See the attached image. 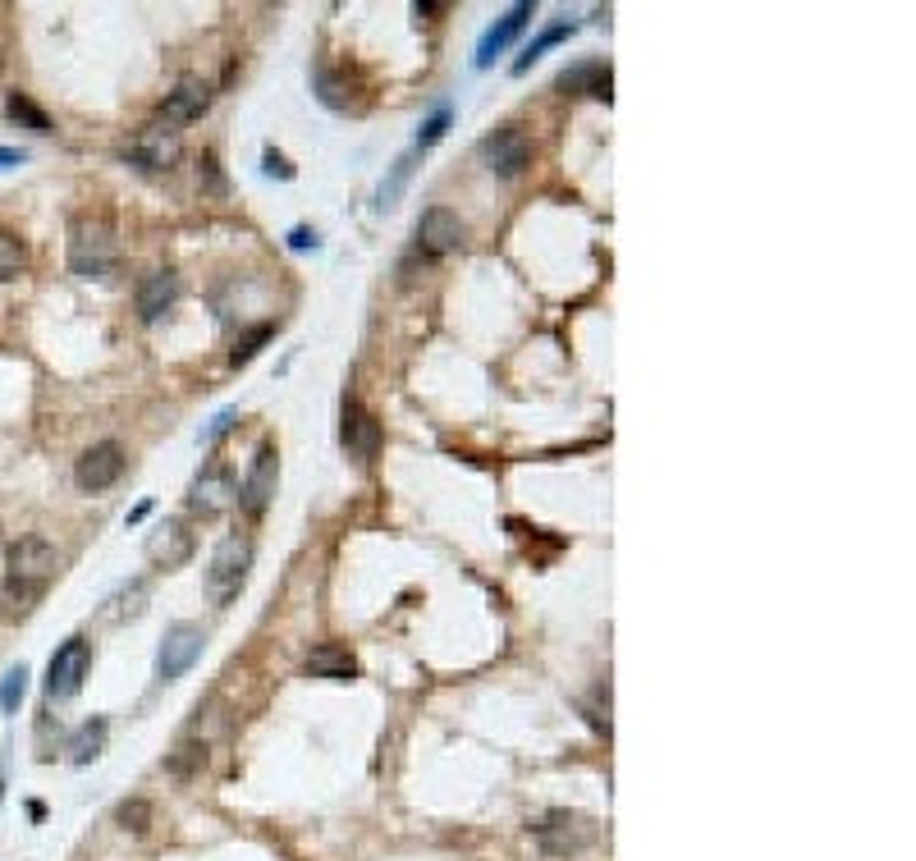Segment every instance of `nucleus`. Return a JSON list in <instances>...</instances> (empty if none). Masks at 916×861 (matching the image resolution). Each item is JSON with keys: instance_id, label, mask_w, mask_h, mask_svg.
<instances>
[{"instance_id": "9d476101", "label": "nucleus", "mask_w": 916, "mask_h": 861, "mask_svg": "<svg viewBox=\"0 0 916 861\" xmlns=\"http://www.w3.org/2000/svg\"><path fill=\"white\" fill-rule=\"evenodd\" d=\"M235 500H239V485H235V477H229L220 463L202 468L193 477V485H188V513H198V518H216Z\"/></svg>"}, {"instance_id": "72a5a7b5", "label": "nucleus", "mask_w": 916, "mask_h": 861, "mask_svg": "<svg viewBox=\"0 0 916 861\" xmlns=\"http://www.w3.org/2000/svg\"><path fill=\"white\" fill-rule=\"evenodd\" d=\"M289 243H293V248H308V243H317V234H308V230H293V234H289Z\"/></svg>"}, {"instance_id": "2eb2a0df", "label": "nucleus", "mask_w": 916, "mask_h": 861, "mask_svg": "<svg viewBox=\"0 0 916 861\" xmlns=\"http://www.w3.org/2000/svg\"><path fill=\"white\" fill-rule=\"evenodd\" d=\"M531 19H537V6H531V0H518V6L500 19V23H495L486 37H481V47H477V69H486V64H495V56H500V51H509L514 47V37L531 23Z\"/></svg>"}, {"instance_id": "b1692460", "label": "nucleus", "mask_w": 916, "mask_h": 861, "mask_svg": "<svg viewBox=\"0 0 916 861\" xmlns=\"http://www.w3.org/2000/svg\"><path fill=\"white\" fill-rule=\"evenodd\" d=\"M349 92H354V83L344 79V73H335V69H321V73H317V97H321L330 110H349V106H354Z\"/></svg>"}, {"instance_id": "bb28decb", "label": "nucleus", "mask_w": 916, "mask_h": 861, "mask_svg": "<svg viewBox=\"0 0 916 861\" xmlns=\"http://www.w3.org/2000/svg\"><path fill=\"white\" fill-rule=\"evenodd\" d=\"M23 692H28V669L14 664V669L6 673V679H0V710H6V715H19Z\"/></svg>"}, {"instance_id": "6e6552de", "label": "nucleus", "mask_w": 916, "mask_h": 861, "mask_svg": "<svg viewBox=\"0 0 916 861\" xmlns=\"http://www.w3.org/2000/svg\"><path fill=\"white\" fill-rule=\"evenodd\" d=\"M125 449L114 444V440H101V444H92V449H83L79 454V463H73V481H79V491H110L114 481L125 477Z\"/></svg>"}, {"instance_id": "dca6fc26", "label": "nucleus", "mask_w": 916, "mask_h": 861, "mask_svg": "<svg viewBox=\"0 0 916 861\" xmlns=\"http://www.w3.org/2000/svg\"><path fill=\"white\" fill-rule=\"evenodd\" d=\"M147 554H151V564H161V569L183 564V559L193 554V532H188V522H183V518H166L161 528L151 532Z\"/></svg>"}, {"instance_id": "473e14b6", "label": "nucleus", "mask_w": 916, "mask_h": 861, "mask_svg": "<svg viewBox=\"0 0 916 861\" xmlns=\"http://www.w3.org/2000/svg\"><path fill=\"white\" fill-rule=\"evenodd\" d=\"M23 166V152H14V147H0V170H14Z\"/></svg>"}, {"instance_id": "0eeeda50", "label": "nucleus", "mask_w": 916, "mask_h": 861, "mask_svg": "<svg viewBox=\"0 0 916 861\" xmlns=\"http://www.w3.org/2000/svg\"><path fill=\"white\" fill-rule=\"evenodd\" d=\"M88 669H92V642L88 638H69L56 655H51V669H47V697L64 701L83 688L88 679Z\"/></svg>"}, {"instance_id": "5701e85b", "label": "nucleus", "mask_w": 916, "mask_h": 861, "mask_svg": "<svg viewBox=\"0 0 916 861\" xmlns=\"http://www.w3.org/2000/svg\"><path fill=\"white\" fill-rule=\"evenodd\" d=\"M101 747H106V720H88L79 733H73L69 752H73V761H79V765H88V761L101 757Z\"/></svg>"}, {"instance_id": "20e7f679", "label": "nucleus", "mask_w": 916, "mask_h": 861, "mask_svg": "<svg viewBox=\"0 0 916 861\" xmlns=\"http://www.w3.org/2000/svg\"><path fill=\"white\" fill-rule=\"evenodd\" d=\"M179 152H183L179 129L166 124V120H151V124H142V129L129 138L125 161L138 166V170H147V174H161V170H170V166L179 161Z\"/></svg>"}, {"instance_id": "c85d7f7f", "label": "nucleus", "mask_w": 916, "mask_h": 861, "mask_svg": "<svg viewBox=\"0 0 916 861\" xmlns=\"http://www.w3.org/2000/svg\"><path fill=\"white\" fill-rule=\"evenodd\" d=\"M449 120H454V110H449V106H440V110H436V116H431V120L422 124V133H417V147H422V152H427V147H436V142L445 138Z\"/></svg>"}, {"instance_id": "393cba45", "label": "nucleus", "mask_w": 916, "mask_h": 861, "mask_svg": "<svg viewBox=\"0 0 916 861\" xmlns=\"http://www.w3.org/2000/svg\"><path fill=\"white\" fill-rule=\"evenodd\" d=\"M6 110H10V120L28 124L32 133H51V120H47V110H42V106H37L32 97H23V92H10Z\"/></svg>"}, {"instance_id": "f03ea898", "label": "nucleus", "mask_w": 916, "mask_h": 861, "mask_svg": "<svg viewBox=\"0 0 916 861\" xmlns=\"http://www.w3.org/2000/svg\"><path fill=\"white\" fill-rule=\"evenodd\" d=\"M6 569H10V578H6V595L19 605V610H28L37 595H42L47 587H51V578L60 573V550L51 545V541H42V537H23V541H14L10 545V554H6Z\"/></svg>"}, {"instance_id": "f257e3e1", "label": "nucleus", "mask_w": 916, "mask_h": 861, "mask_svg": "<svg viewBox=\"0 0 916 861\" xmlns=\"http://www.w3.org/2000/svg\"><path fill=\"white\" fill-rule=\"evenodd\" d=\"M69 267L73 276L101 280L120 267V234H114V220L101 211H83L69 220Z\"/></svg>"}, {"instance_id": "2f4dec72", "label": "nucleus", "mask_w": 916, "mask_h": 861, "mask_svg": "<svg viewBox=\"0 0 916 861\" xmlns=\"http://www.w3.org/2000/svg\"><path fill=\"white\" fill-rule=\"evenodd\" d=\"M266 174H280V179H293V166L280 157V152H266Z\"/></svg>"}, {"instance_id": "412c9836", "label": "nucleus", "mask_w": 916, "mask_h": 861, "mask_svg": "<svg viewBox=\"0 0 916 861\" xmlns=\"http://www.w3.org/2000/svg\"><path fill=\"white\" fill-rule=\"evenodd\" d=\"M271 340H276V326H271V321H257L252 330L239 334L235 349H229V367H248V362L261 353V344H271Z\"/></svg>"}, {"instance_id": "4468645a", "label": "nucleus", "mask_w": 916, "mask_h": 861, "mask_svg": "<svg viewBox=\"0 0 916 861\" xmlns=\"http://www.w3.org/2000/svg\"><path fill=\"white\" fill-rule=\"evenodd\" d=\"M133 303H138V317H142L147 326L161 321V317L179 303V276H175V271H151V276H142Z\"/></svg>"}, {"instance_id": "6ab92c4d", "label": "nucleus", "mask_w": 916, "mask_h": 861, "mask_svg": "<svg viewBox=\"0 0 916 861\" xmlns=\"http://www.w3.org/2000/svg\"><path fill=\"white\" fill-rule=\"evenodd\" d=\"M308 673H312V679H354V673H358V660L349 655V651H344V647H317L312 655H308Z\"/></svg>"}, {"instance_id": "1a4fd4ad", "label": "nucleus", "mask_w": 916, "mask_h": 861, "mask_svg": "<svg viewBox=\"0 0 916 861\" xmlns=\"http://www.w3.org/2000/svg\"><path fill=\"white\" fill-rule=\"evenodd\" d=\"M531 830H537V839H541V848H546L550 857L583 852V848L596 839L591 820L578 815V811H550V815H541V825H531Z\"/></svg>"}, {"instance_id": "f704fd0d", "label": "nucleus", "mask_w": 916, "mask_h": 861, "mask_svg": "<svg viewBox=\"0 0 916 861\" xmlns=\"http://www.w3.org/2000/svg\"><path fill=\"white\" fill-rule=\"evenodd\" d=\"M0 69H6V56H0Z\"/></svg>"}, {"instance_id": "a878e982", "label": "nucleus", "mask_w": 916, "mask_h": 861, "mask_svg": "<svg viewBox=\"0 0 916 861\" xmlns=\"http://www.w3.org/2000/svg\"><path fill=\"white\" fill-rule=\"evenodd\" d=\"M23 261H28V248L19 234L10 230H0V280H14L23 271Z\"/></svg>"}, {"instance_id": "cd10ccee", "label": "nucleus", "mask_w": 916, "mask_h": 861, "mask_svg": "<svg viewBox=\"0 0 916 861\" xmlns=\"http://www.w3.org/2000/svg\"><path fill=\"white\" fill-rule=\"evenodd\" d=\"M114 820H120L125 830H133V834H147V825H151V802H142V798H133V802H120V811H114Z\"/></svg>"}, {"instance_id": "7ed1b4c3", "label": "nucleus", "mask_w": 916, "mask_h": 861, "mask_svg": "<svg viewBox=\"0 0 916 861\" xmlns=\"http://www.w3.org/2000/svg\"><path fill=\"white\" fill-rule=\"evenodd\" d=\"M248 569H252V541L243 532H229L207 564V595L216 605H229L239 595V587L248 582Z\"/></svg>"}, {"instance_id": "7c9ffc66", "label": "nucleus", "mask_w": 916, "mask_h": 861, "mask_svg": "<svg viewBox=\"0 0 916 861\" xmlns=\"http://www.w3.org/2000/svg\"><path fill=\"white\" fill-rule=\"evenodd\" d=\"M235 418H239V413H235V408H225V413H220V418H216V422H211V431H207V440H211V444H216V440H220V435H225V431H229V427H235Z\"/></svg>"}, {"instance_id": "a211bd4d", "label": "nucleus", "mask_w": 916, "mask_h": 861, "mask_svg": "<svg viewBox=\"0 0 916 861\" xmlns=\"http://www.w3.org/2000/svg\"><path fill=\"white\" fill-rule=\"evenodd\" d=\"M609 83H615V73H609V64H600V60L559 73V92L564 97H600V101H609Z\"/></svg>"}, {"instance_id": "ddd939ff", "label": "nucleus", "mask_w": 916, "mask_h": 861, "mask_svg": "<svg viewBox=\"0 0 916 861\" xmlns=\"http://www.w3.org/2000/svg\"><path fill=\"white\" fill-rule=\"evenodd\" d=\"M339 440L349 449L354 459H376L380 454V422L367 413L358 399H344V427H339Z\"/></svg>"}, {"instance_id": "9b49d317", "label": "nucleus", "mask_w": 916, "mask_h": 861, "mask_svg": "<svg viewBox=\"0 0 916 861\" xmlns=\"http://www.w3.org/2000/svg\"><path fill=\"white\" fill-rule=\"evenodd\" d=\"M276 477H280V454H276V444H271V440H261L257 459H252V468H248V477H243V485H239V504H243V513L257 518L266 504H271V495H276Z\"/></svg>"}, {"instance_id": "aec40b11", "label": "nucleus", "mask_w": 916, "mask_h": 861, "mask_svg": "<svg viewBox=\"0 0 916 861\" xmlns=\"http://www.w3.org/2000/svg\"><path fill=\"white\" fill-rule=\"evenodd\" d=\"M202 765H207V742H198V738H183L175 752L166 757V770H170L175 779H193Z\"/></svg>"}, {"instance_id": "423d86ee", "label": "nucleus", "mask_w": 916, "mask_h": 861, "mask_svg": "<svg viewBox=\"0 0 916 861\" xmlns=\"http://www.w3.org/2000/svg\"><path fill=\"white\" fill-rule=\"evenodd\" d=\"M481 161L490 174H500V179H518L527 166H531V138L518 129V124H505V129H495L486 142H481Z\"/></svg>"}, {"instance_id": "f3484780", "label": "nucleus", "mask_w": 916, "mask_h": 861, "mask_svg": "<svg viewBox=\"0 0 916 861\" xmlns=\"http://www.w3.org/2000/svg\"><path fill=\"white\" fill-rule=\"evenodd\" d=\"M207 106H211V88L202 79H179L175 92L161 106V120L166 124H193V120L207 116Z\"/></svg>"}, {"instance_id": "39448f33", "label": "nucleus", "mask_w": 916, "mask_h": 861, "mask_svg": "<svg viewBox=\"0 0 916 861\" xmlns=\"http://www.w3.org/2000/svg\"><path fill=\"white\" fill-rule=\"evenodd\" d=\"M202 651H207V632H202L198 623H175V628H166L161 651H157V679H161V683L183 679V673L198 664Z\"/></svg>"}, {"instance_id": "4be33fe9", "label": "nucleus", "mask_w": 916, "mask_h": 861, "mask_svg": "<svg viewBox=\"0 0 916 861\" xmlns=\"http://www.w3.org/2000/svg\"><path fill=\"white\" fill-rule=\"evenodd\" d=\"M568 32H572V23H568V19H564V23H555V28H546V32L537 37V42H531V47H522V56L514 60V73H527V69L537 64V60H541V56H546L550 47L568 42Z\"/></svg>"}, {"instance_id": "c756f323", "label": "nucleus", "mask_w": 916, "mask_h": 861, "mask_svg": "<svg viewBox=\"0 0 916 861\" xmlns=\"http://www.w3.org/2000/svg\"><path fill=\"white\" fill-rule=\"evenodd\" d=\"M408 174H412V157L395 161V174H390V183H380V207H395V198L404 193V183H408Z\"/></svg>"}, {"instance_id": "f8f14e48", "label": "nucleus", "mask_w": 916, "mask_h": 861, "mask_svg": "<svg viewBox=\"0 0 916 861\" xmlns=\"http://www.w3.org/2000/svg\"><path fill=\"white\" fill-rule=\"evenodd\" d=\"M417 248L427 257H445L454 248H464V220L449 207H427L422 220H417Z\"/></svg>"}]
</instances>
